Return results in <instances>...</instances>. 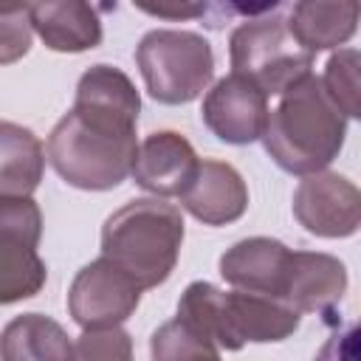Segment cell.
I'll list each match as a JSON object with an SVG mask.
<instances>
[{
	"label": "cell",
	"instance_id": "cell-17",
	"mask_svg": "<svg viewBox=\"0 0 361 361\" xmlns=\"http://www.w3.org/2000/svg\"><path fill=\"white\" fill-rule=\"evenodd\" d=\"M3 361H65L73 358V341L59 322L42 313H23L0 333Z\"/></svg>",
	"mask_w": 361,
	"mask_h": 361
},
{
	"label": "cell",
	"instance_id": "cell-13",
	"mask_svg": "<svg viewBox=\"0 0 361 361\" xmlns=\"http://www.w3.org/2000/svg\"><path fill=\"white\" fill-rule=\"evenodd\" d=\"M290 265V248L271 237H248L226 248L220 257V276L240 290H254L282 299Z\"/></svg>",
	"mask_w": 361,
	"mask_h": 361
},
{
	"label": "cell",
	"instance_id": "cell-7",
	"mask_svg": "<svg viewBox=\"0 0 361 361\" xmlns=\"http://www.w3.org/2000/svg\"><path fill=\"white\" fill-rule=\"evenodd\" d=\"M42 212L31 195L0 197V305L31 299L42 290L48 268L37 254Z\"/></svg>",
	"mask_w": 361,
	"mask_h": 361
},
{
	"label": "cell",
	"instance_id": "cell-11",
	"mask_svg": "<svg viewBox=\"0 0 361 361\" xmlns=\"http://www.w3.org/2000/svg\"><path fill=\"white\" fill-rule=\"evenodd\" d=\"M197 164L200 158L195 147L180 133L158 130L138 144L130 175L144 192H152L155 197H172L189 186Z\"/></svg>",
	"mask_w": 361,
	"mask_h": 361
},
{
	"label": "cell",
	"instance_id": "cell-22",
	"mask_svg": "<svg viewBox=\"0 0 361 361\" xmlns=\"http://www.w3.org/2000/svg\"><path fill=\"white\" fill-rule=\"evenodd\" d=\"M34 28L28 11L0 14V65H11L31 51Z\"/></svg>",
	"mask_w": 361,
	"mask_h": 361
},
{
	"label": "cell",
	"instance_id": "cell-24",
	"mask_svg": "<svg viewBox=\"0 0 361 361\" xmlns=\"http://www.w3.org/2000/svg\"><path fill=\"white\" fill-rule=\"evenodd\" d=\"M231 6V11L243 14V17H262L268 11H274L282 0H226Z\"/></svg>",
	"mask_w": 361,
	"mask_h": 361
},
{
	"label": "cell",
	"instance_id": "cell-19",
	"mask_svg": "<svg viewBox=\"0 0 361 361\" xmlns=\"http://www.w3.org/2000/svg\"><path fill=\"white\" fill-rule=\"evenodd\" d=\"M152 358L158 361H175V358H217L220 350L203 338L192 324H186L180 316L161 324L152 333Z\"/></svg>",
	"mask_w": 361,
	"mask_h": 361
},
{
	"label": "cell",
	"instance_id": "cell-23",
	"mask_svg": "<svg viewBox=\"0 0 361 361\" xmlns=\"http://www.w3.org/2000/svg\"><path fill=\"white\" fill-rule=\"evenodd\" d=\"M135 8H141L149 17L158 20H195L206 11V0H133Z\"/></svg>",
	"mask_w": 361,
	"mask_h": 361
},
{
	"label": "cell",
	"instance_id": "cell-21",
	"mask_svg": "<svg viewBox=\"0 0 361 361\" xmlns=\"http://www.w3.org/2000/svg\"><path fill=\"white\" fill-rule=\"evenodd\" d=\"M133 355V341L127 330L118 324H104V327H85V333L73 344V358L82 361H127Z\"/></svg>",
	"mask_w": 361,
	"mask_h": 361
},
{
	"label": "cell",
	"instance_id": "cell-4",
	"mask_svg": "<svg viewBox=\"0 0 361 361\" xmlns=\"http://www.w3.org/2000/svg\"><path fill=\"white\" fill-rule=\"evenodd\" d=\"M183 243L180 209L161 197H138L116 209L102 228V257L127 271L141 290L158 288L178 265Z\"/></svg>",
	"mask_w": 361,
	"mask_h": 361
},
{
	"label": "cell",
	"instance_id": "cell-3",
	"mask_svg": "<svg viewBox=\"0 0 361 361\" xmlns=\"http://www.w3.org/2000/svg\"><path fill=\"white\" fill-rule=\"evenodd\" d=\"M178 316L209 338L220 353L245 341H285L299 330L302 313L288 302L254 290H220L212 282H192L180 293Z\"/></svg>",
	"mask_w": 361,
	"mask_h": 361
},
{
	"label": "cell",
	"instance_id": "cell-6",
	"mask_svg": "<svg viewBox=\"0 0 361 361\" xmlns=\"http://www.w3.org/2000/svg\"><path fill=\"white\" fill-rule=\"evenodd\" d=\"M228 56L234 73L254 82L265 96H279L313 68V54L296 42L282 17H265L234 28Z\"/></svg>",
	"mask_w": 361,
	"mask_h": 361
},
{
	"label": "cell",
	"instance_id": "cell-10",
	"mask_svg": "<svg viewBox=\"0 0 361 361\" xmlns=\"http://www.w3.org/2000/svg\"><path fill=\"white\" fill-rule=\"evenodd\" d=\"M203 124L226 144H251L262 135L268 118V96L240 73L223 76L203 99Z\"/></svg>",
	"mask_w": 361,
	"mask_h": 361
},
{
	"label": "cell",
	"instance_id": "cell-8",
	"mask_svg": "<svg viewBox=\"0 0 361 361\" xmlns=\"http://www.w3.org/2000/svg\"><path fill=\"white\" fill-rule=\"evenodd\" d=\"M138 302L141 285L107 257L87 262L68 290V313L82 330L121 324L135 313Z\"/></svg>",
	"mask_w": 361,
	"mask_h": 361
},
{
	"label": "cell",
	"instance_id": "cell-5",
	"mask_svg": "<svg viewBox=\"0 0 361 361\" xmlns=\"http://www.w3.org/2000/svg\"><path fill=\"white\" fill-rule=\"evenodd\" d=\"M135 62L147 93L161 104H186L197 99L214 76V54L206 37L195 31L155 28L141 37Z\"/></svg>",
	"mask_w": 361,
	"mask_h": 361
},
{
	"label": "cell",
	"instance_id": "cell-2",
	"mask_svg": "<svg viewBox=\"0 0 361 361\" xmlns=\"http://www.w3.org/2000/svg\"><path fill=\"white\" fill-rule=\"evenodd\" d=\"M279 96L282 99L274 110H268L265 130L259 135L265 152L290 175L324 169L344 147L347 116L313 73H305Z\"/></svg>",
	"mask_w": 361,
	"mask_h": 361
},
{
	"label": "cell",
	"instance_id": "cell-15",
	"mask_svg": "<svg viewBox=\"0 0 361 361\" xmlns=\"http://www.w3.org/2000/svg\"><path fill=\"white\" fill-rule=\"evenodd\" d=\"M28 17L34 34L51 51L82 54L102 42V20L90 0H34Z\"/></svg>",
	"mask_w": 361,
	"mask_h": 361
},
{
	"label": "cell",
	"instance_id": "cell-25",
	"mask_svg": "<svg viewBox=\"0 0 361 361\" xmlns=\"http://www.w3.org/2000/svg\"><path fill=\"white\" fill-rule=\"evenodd\" d=\"M34 0H0V14H17V11H28Z\"/></svg>",
	"mask_w": 361,
	"mask_h": 361
},
{
	"label": "cell",
	"instance_id": "cell-14",
	"mask_svg": "<svg viewBox=\"0 0 361 361\" xmlns=\"http://www.w3.org/2000/svg\"><path fill=\"white\" fill-rule=\"evenodd\" d=\"M347 290V268L322 251H290L282 302L299 313H324L341 302Z\"/></svg>",
	"mask_w": 361,
	"mask_h": 361
},
{
	"label": "cell",
	"instance_id": "cell-1",
	"mask_svg": "<svg viewBox=\"0 0 361 361\" xmlns=\"http://www.w3.org/2000/svg\"><path fill=\"white\" fill-rule=\"evenodd\" d=\"M141 96L113 65H93L79 76L73 107L48 135L45 155L56 175L85 192L116 189L133 169Z\"/></svg>",
	"mask_w": 361,
	"mask_h": 361
},
{
	"label": "cell",
	"instance_id": "cell-12",
	"mask_svg": "<svg viewBox=\"0 0 361 361\" xmlns=\"http://www.w3.org/2000/svg\"><path fill=\"white\" fill-rule=\"evenodd\" d=\"M178 197L180 206L203 226H228L248 209V186L243 175L231 164L212 158L197 164L195 178Z\"/></svg>",
	"mask_w": 361,
	"mask_h": 361
},
{
	"label": "cell",
	"instance_id": "cell-16",
	"mask_svg": "<svg viewBox=\"0 0 361 361\" xmlns=\"http://www.w3.org/2000/svg\"><path fill=\"white\" fill-rule=\"evenodd\" d=\"M288 28L310 54L338 48L358 28V0H296Z\"/></svg>",
	"mask_w": 361,
	"mask_h": 361
},
{
	"label": "cell",
	"instance_id": "cell-18",
	"mask_svg": "<svg viewBox=\"0 0 361 361\" xmlns=\"http://www.w3.org/2000/svg\"><path fill=\"white\" fill-rule=\"evenodd\" d=\"M45 169L42 141L23 124L0 121V197L31 195Z\"/></svg>",
	"mask_w": 361,
	"mask_h": 361
},
{
	"label": "cell",
	"instance_id": "cell-20",
	"mask_svg": "<svg viewBox=\"0 0 361 361\" xmlns=\"http://www.w3.org/2000/svg\"><path fill=\"white\" fill-rule=\"evenodd\" d=\"M322 85L347 118H358V51L338 48L324 68Z\"/></svg>",
	"mask_w": 361,
	"mask_h": 361
},
{
	"label": "cell",
	"instance_id": "cell-9",
	"mask_svg": "<svg viewBox=\"0 0 361 361\" xmlns=\"http://www.w3.org/2000/svg\"><path fill=\"white\" fill-rule=\"evenodd\" d=\"M293 217L316 237H353L361 226V192L338 172L302 175L293 192Z\"/></svg>",
	"mask_w": 361,
	"mask_h": 361
}]
</instances>
